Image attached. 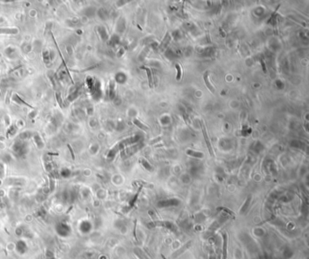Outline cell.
Segmentation results:
<instances>
[{
  "mask_svg": "<svg viewBox=\"0 0 309 259\" xmlns=\"http://www.w3.org/2000/svg\"><path fill=\"white\" fill-rule=\"evenodd\" d=\"M187 154L192 156V157H195V158H203L204 154L201 152H198V151H194V150H187Z\"/></svg>",
  "mask_w": 309,
  "mask_h": 259,
  "instance_id": "52a82bcc",
  "label": "cell"
},
{
  "mask_svg": "<svg viewBox=\"0 0 309 259\" xmlns=\"http://www.w3.org/2000/svg\"><path fill=\"white\" fill-rule=\"evenodd\" d=\"M170 34H169V33H167V34H166V35H165V37L163 38L162 42V44H161V46H160V48H161V49H164V48H166V46H167V45H168V44L170 43Z\"/></svg>",
  "mask_w": 309,
  "mask_h": 259,
  "instance_id": "5b68a950",
  "label": "cell"
},
{
  "mask_svg": "<svg viewBox=\"0 0 309 259\" xmlns=\"http://www.w3.org/2000/svg\"><path fill=\"white\" fill-rule=\"evenodd\" d=\"M200 124H201V129H202V134H203V137H204L205 142H206V144H207V146H208V149H209L210 154H211V155H213V151H212L211 143H210V140L209 136H208V133H207V130H206V128H205V125H204V123H203V121H200Z\"/></svg>",
  "mask_w": 309,
  "mask_h": 259,
  "instance_id": "6da1fadb",
  "label": "cell"
},
{
  "mask_svg": "<svg viewBox=\"0 0 309 259\" xmlns=\"http://www.w3.org/2000/svg\"><path fill=\"white\" fill-rule=\"evenodd\" d=\"M99 32H100V35H102L103 39H106L107 38V33H106V31L103 27H100L99 28Z\"/></svg>",
  "mask_w": 309,
  "mask_h": 259,
  "instance_id": "9c48e42d",
  "label": "cell"
},
{
  "mask_svg": "<svg viewBox=\"0 0 309 259\" xmlns=\"http://www.w3.org/2000/svg\"><path fill=\"white\" fill-rule=\"evenodd\" d=\"M141 162H142V165L144 166V167L147 168V170H152L151 166L150 164H149V163H148L147 161H145V160H141Z\"/></svg>",
  "mask_w": 309,
  "mask_h": 259,
  "instance_id": "30bf717a",
  "label": "cell"
},
{
  "mask_svg": "<svg viewBox=\"0 0 309 259\" xmlns=\"http://www.w3.org/2000/svg\"><path fill=\"white\" fill-rule=\"evenodd\" d=\"M261 65H262V66H263V71H264V72H266V71H267V70H266V67H265V63H264L263 60H261Z\"/></svg>",
  "mask_w": 309,
  "mask_h": 259,
  "instance_id": "8fae6325",
  "label": "cell"
},
{
  "mask_svg": "<svg viewBox=\"0 0 309 259\" xmlns=\"http://www.w3.org/2000/svg\"><path fill=\"white\" fill-rule=\"evenodd\" d=\"M142 68L146 71L147 77H148V83H149V85H150V87H151V88H152V87H153V77H152V73H151V70L150 69V68H148V67H142Z\"/></svg>",
  "mask_w": 309,
  "mask_h": 259,
  "instance_id": "277c9868",
  "label": "cell"
},
{
  "mask_svg": "<svg viewBox=\"0 0 309 259\" xmlns=\"http://www.w3.org/2000/svg\"><path fill=\"white\" fill-rule=\"evenodd\" d=\"M17 28H0V34L2 35H17Z\"/></svg>",
  "mask_w": 309,
  "mask_h": 259,
  "instance_id": "3957f363",
  "label": "cell"
},
{
  "mask_svg": "<svg viewBox=\"0 0 309 259\" xmlns=\"http://www.w3.org/2000/svg\"><path fill=\"white\" fill-rule=\"evenodd\" d=\"M133 123H134L135 125H137L138 127H139V128L142 129L143 130H148L147 126H145V125L143 124V123H141V121H140L139 120H137V119H134V120H133Z\"/></svg>",
  "mask_w": 309,
  "mask_h": 259,
  "instance_id": "ba28073f",
  "label": "cell"
},
{
  "mask_svg": "<svg viewBox=\"0 0 309 259\" xmlns=\"http://www.w3.org/2000/svg\"><path fill=\"white\" fill-rule=\"evenodd\" d=\"M209 75H210V72H209V71L206 72L204 75H203V79H204L205 84H206L207 88L209 89L212 93H215V88L213 87V85L211 84V83H210V78H209Z\"/></svg>",
  "mask_w": 309,
  "mask_h": 259,
  "instance_id": "7a4b0ae2",
  "label": "cell"
},
{
  "mask_svg": "<svg viewBox=\"0 0 309 259\" xmlns=\"http://www.w3.org/2000/svg\"><path fill=\"white\" fill-rule=\"evenodd\" d=\"M175 67H176V70H177V75H176V80L177 81H180V79H182V66H180L179 63H176L175 65Z\"/></svg>",
  "mask_w": 309,
  "mask_h": 259,
  "instance_id": "8992f818",
  "label": "cell"
}]
</instances>
